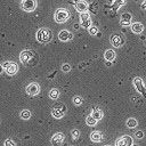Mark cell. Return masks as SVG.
Instances as JSON below:
<instances>
[{
	"instance_id": "1",
	"label": "cell",
	"mask_w": 146,
	"mask_h": 146,
	"mask_svg": "<svg viewBox=\"0 0 146 146\" xmlns=\"http://www.w3.org/2000/svg\"><path fill=\"white\" fill-rule=\"evenodd\" d=\"M19 60L25 66H34L38 62V57L34 51L32 50H24L19 55Z\"/></svg>"
},
{
	"instance_id": "2",
	"label": "cell",
	"mask_w": 146,
	"mask_h": 146,
	"mask_svg": "<svg viewBox=\"0 0 146 146\" xmlns=\"http://www.w3.org/2000/svg\"><path fill=\"white\" fill-rule=\"evenodd\" d=\"M52 38V32L48 29H40L36 32V40L41 43H47L51 40Z\"/></svg>"
},
{
	"instance_id": "3",
	"label": "cell",
	"mask_w": 146,
	"mask_h": 146,
	"mask_svg": "<svg viewBox=\"0 0 146 146\" xmlns=\"http://www.w3.org/2000/svg\"><path fill=\"white\" fill-rule=\"evenodd\" d=\"M66 113V106L62 103H56L54 106H52V110H51V115L55 117V119H62Z\"/></svg>"
},
{
	"instance_id": "4",
	"label": "cell",
	"mask_w": 146,
	"mask_h": 146,
	"mask_svg": "<svg viewBox=\"0 0 146 146\" xmlns=\"http://www.w3.org/2000/svg\"><path fill=\"white\" fill-rule=\"evenodd\" d=\"M68 17H70V13L64 8H59L55 13V21L57 23H65L68 19Z\"/></svg>"
},
{
	"instance_id": "5",
	"label": "cell",
	"mask_w": 146,
	"mask_h": 146,
	"mask_svg": "<svg viewBox=\"0 0 146 146\" xmlns=\"http://www.w3.org/2000/svg\"><path fill=\"white\" fill-rule=\"evenodd\" d=\"M2 66H3L5 72H6L8 75H15V74L17 73V71H18V66H17V64H16L15 62L7 60V62H5V63L2 64Z\"/></svg>"
},
{
	"instance_id": "6",
	"label": "cell",
	"mask_w": 146,
	"mask_h": 146,
	"mask_svg": "<svg viewBox=\"0 0 146 146\" xmlns=\"http://www.w3.org/2000/svg\"><path fill=\"white\" fill-rule=\"evenodd\" d=\"M115 146H133V138L129 135H123L116 139Z\"/></svg>"
},
{
	"instance_id": "7",
	"label": "cell",
	"mask_w": 146,
	"mask_h": 146,
	"mask_svg": "<svg viewBox=\"0 0 146 146\" xmlns=\"http://www.w3.org/2000/svg\"><path fill=\"white\" fill-rule=\"evenodd\" d=\"M133 86H135V88H136V90L138 91V92H140V94H143L145 97H146V87H145V84H144V81L141 80V78H135L133 79Z\"/></svg>"
},
{
	"instance_id": "8",
	"label": "cell",
	"mask_w": 146,
	"mask_h": 146,
	"mask_svg": "<svg viewBox=\"0 0 146 146\" xmlns=\"http://www.w3.org/2000/svg\"><path fill=\"white\" fill-rule=\"evenodd\" d=\"M64 139H65L64 133H62V132H56V133H54L52 137L50 138V143H51L52 146H60V145L63 144Z\"/></svg>"
},
{
	"instance_id": "9",
	"label": "cell",
	"mask_w": 146,
	"mask_h": 146,
	"mask_svg": "<svg viewBox=\"0 0 146 146\" xmlns=\"http://www.w3.org/2000/svg\"><path fill=\"white\" fill-rule=\"evenodd\" d=\"M36 7V1L35 0H23L22 2V9L24 11H33Z\"/></svg>"
},
{
	"instance_id": "10",
	"label": "cell",
	"mask_w": 146,
	"mask_h": 146,
	"mask_svg": "<svg viewBox=\"0 0 146 146\" xmlns=\"http://www.w3.org/2000/svg\"><path fill=\"white\" fill-rule=\"evenodd\" d=\"M80 25L84 29H89L91 26V21H90V16L88 13H82L80 14Z\"/></svg>"
},
{
	"instance_id": "11",
	"label": "cell",
	"mask_w": 146,
	"mask_h": 146,
	"mask_svg": "<svg viewBox=\"0 0 146 146\" xmlns=\"http://www.w3.org/2000/svg\"><path fill=\"white\" fill-rule=\"evenodd\" d=\"M111 41V44L114 46V47H121L123 43H124V38L121 35V34H113L110 39Z\"/></svg>"
},
{
	"instance_id": "12",
	"label": "cell",
	"mask_w": 146,
	"mask_h": 146,
	"mask_svg": "<svg viewBox=\"0 0 146 146\" xmlns=\"http://www.w3.org/2000/svg\"><path fill=\"white\" fill-rule=\"evenodd\" d=\"M25 90H26V94H27V95H30V96H36V95L39 94V91H40V87H39L38 83L32 82V83H30V84L26 87Z\"/></svg>"
},
{
	"instance_id": "13",
	"label": "cell",
	"mask_w": 146,
	"mask_h": 146,
	"mask_svg": "<svg viewBox=\"0 0 146 146\" xmlns=\"http://www.w3.org/2000/svg\"><path fill=\"white\" fill-rule=\"evenodd\" d=\"M58 38H59V40L60 41H68V40H71L72 38H73V34L70 32V31H67V30H62L59 33H58Z\"/></svg>"
},
{
	"instance_id": "14",
	"label": "cell",
	"mask_w": 146,
	"mask_h": 146,
	"mask_svg": "<svg viewBox=\"0 0 146 146\" xmlns=\"http://www.w3.org/2000/svg\"><path fill=\"white\" fill-rule=\"evenodd\" d=\"M75 9H76V11H79L80 14H82V13H87L88 5H87L86 1L80 0V1H78V2L75 3Z\"/></svg>"
},
{
	"instance_id": "15",
	"label": "cell",
	"mask_w": 146,
	"mask_h": 146,
	"mask_svg": "<svg viewBox=\"0 0 146 146\" xmlns=\"http://www.w3.org/2000/svg\"><path fill=\"white\" fill-rule=\"evenodd\" d=\"M90 139L94 143H100L103 140V133L100 131H92L90 133Z\"/></svg>"
},
{
	"instance_id": "16",
	"label": "cell",
	"mask_w": 146,
	"mask_h": 146,
	"mask_svg": "<svg viewBox=\"0 0 146 146\" xmlns=\"http://www.w3.org/2000/svg\"><path fill=\"white\" fill-rule=\"evenodd\" d=\"M131 30H132V32H133V33L139 34V33H141V32H143V30H144V25H143L141 23H138V22L132 23V25H131Z\"/></svg>"
},
{
	"instance_id": "17",
	"label": "cell",
	"mask_w": 146,
	"mask_h": 146,
	"mask_svg": "<svg viewBox=\"0 0 146 146\" xmlns=\"http://www.w3.org/2000/svg\"><path fill=\"white\" fill-rule=\"evenodd\" d=\"M115 56H116V54H115L114 50H112V49L106 50L105 54H104V57H105V59H106L107 62H113V60L115 59Z\"/></svg>"
},
{
	"instance_id": "18",
	"label": "cell",
	"mask_w": 146,
	"mask_h": 146,
	"mask_svg": "<svg viewBox=\"0 0 146 146\" xmlns=\"http://www.w3.org/2000/svg\"><path fill=\"white\" fill-rule=\"evenodd\" d=\"M90 115H91L94 119H96L97 121H99V120H102V119H103V115H104V114H103V112H102L99 108H96V107H95V108H92V111H91V114H90Z\"/></svg>"
},
{
	"instance_id": "19",
	"label": "cell",
	"mask_w": 146,
	"mask_h": 146,
	"mask_svg": "<svg viewBox=\"0 0 146 146\" xmlns=\"http://www.w3.org/2000/svg\"><path fill=\"white\" fill-rule=\"evenodd\" d=\"M130 18H131V15H130V14H128V13L123 14V15H122V18H121V21H120V24H121L122 26H128V25H130Z\"/></svg>"
},
{
	"instance_id": "20",
	"label": "cell",
	"mask_w": 146,
	"mask_h": 146,
	"mask_svg": "<svg viewBox=\"0 0 146 146\" xmlns=\"http://www.w3.org/2000/svg\"><path fill=\"white\" fill-rule=\"evenodd\" d=\"M59 95H60V92H59V90L56 89V88H52V89H50V91H49V97H50L51 99H54V100L58 99V98H59Z\"/></svg>"
},
{
	"instance_id": "21",
	"label": "cell",
	"mask_w": 146,
	"mask_h": 146,
	"mask_svg": "<svg viewBox=\"0 0 146 146\" xmlns=\"http://www.w3.org/2000/svg\"><path fill=\"white\" fill-rule=\"evenodd\" d=\"M125 124H127V127H128V128L132 129V128H136V127H137V124H138V121H137L135 117H129V119L127 120Z\"/></svg>"
},
{
	"instance_id": "22",
	"label": "cell",
	"mask_w": 146,
	"mask_h": 146,
	"mask_svg": "<svg viewBox=\"0 0 146 146\" xmlns=\"http://www.w3.org/2000/svg\"><path fill=\"white\" fill-rule=\"evenodd\" d=\"M31 115H32V113H31L29 110H23V111H21V113H19V116H21V119H23V120H29V119L31 117Z\"/></svg>"
},
{
	"instance_id": "23",
	"label": "cell",
	"mask_w": 146,
	"mask_h": 146,
	"mask_svg": "<svg viewBox=\"0 0 146 146\" xmlns=\"http://www.w3.org/2000/svg\"><path fill=\"white\" fill-rule=\"evenodd\" d=\"M97 120L96 119H94L91 115H88L87 117H86V123L88 124V125H90V127H94V125H96L97 124Z\"/></svg>"
},
{
	"instance_id": "24",
	"label": "cell",
	"mask_w": 146,
	"mask_h": 146,
	"mask_svg": "<svg viewBox=\"0 0 146 146\" xmlns=\"http://www.w3.org/2000/svg\"><path fill=\"white\" fill-rule=\"evenodd\" d=\"M82 103H83L82 97H80V96H74V97H73V104H74V105L80 106V105H82Z\"/></svg>"
},
{
	"instance_id": "25",
	"label": "cell",
	"mask_w": 146,
	"mask_h": 146,
	"mask_svg": "<svg viewBox=\"0 0 146 146\" xmlns=\"http://www.w3.org/2000/svg\"><path fill=\"white\" fill-rule=\"evenodd\" d=\"M71 136H72L73 139H76V138L80 137V131H79L78 129H73V130L71 131Z\"/></svg>"
},
{
	"instance_id": "26",
	"label": "cell",
	"mask_w": 146,
	"mask_h": 146,
	"mask_svg": "<svg viewBox=\"0 0 146 146\" xmlns=\"http://www.w3.org/2000/svg\"><path fill=\"white\" fill-rule=\"evenodd\" d=\"M3 146H16V143H15L13 139L8 138V139H6V140H5V143H3Z\"/></svg>"
},
{
	"instance_id": "27",
	"label": "cell",
	"mask_w": 146,
	"mask_h": 146,
	"mask_svg": "<svg viewBox=\"0 0 146 146\" xmlns=\"http://www.w3.org/2000/svg\"><path fill=\"white\" fill-rule=\"evenodd\" d=\"M136 139H143L144 138V132L141 131V130H137L136 132H135V136H133Z\"/></svg>"
},
{
	"instance_id": "28",
	"label": "cell",
	"mask_w": 146,
	"mask_h": 146,
	"mask_svg": "<svg viewBox=\"0 0 146 146\" xmlns=\"http://www.w3.org/2000/svg\"><path fill=\"white\" fill-rule=\"evenodd\" d=\"M62 71H63V72H65V73L70 72V71H71V65H70V64H67V63L63 64V65H62Z\"/></svg>"
},
{
	"instance_id": "29",
	"label": "cell",
	"mask_w": 146,
	"mask_h": 146,
	"mask_svg": "<svg viewBox=\"0 0 146 146\" xmlns=\"http://www.w3.org/2000/svg\"><path fill=\"white\" fill-rule=\"evenodd\" d=\"M89 33H90L91 35H96V34L98 33V29H97L96 26H90V27H89Z\"/></svg>"
},
{
	"instance_id": "30",
	"label": "cell",
	"mask_w": 146,
	"mask_h": 146,
	"mask_svg": "<svg viewBox=\"0 0 146 146\" xmlns=\"http://www.w3.org/2000/svg\"><path fill=\"white\" fill-rule=\"evenodd\" d=\"M123 3H124V0H115V7L114 8H117L119 6H121Z\"/></svg>"
},
{
	"instance_id": "31",
	"label": "cell",
	"mask_w": 146,
	"mask_h": 146,
	"mask_svg": "<svg viewBox=\"0 0 146 146\" xmlns=\"http://www.w3.org/2000/svg\"><path fill=\"white\" fill-rule=\"evenodd\" d=\"M141 9H145L146 10V0H144V2L141 3Z\"/></svg>"
},
{
	"instance_id": "32",
	"label": "cell",
	"mask_w": 146,
	"mask_h": 146,
	"mask_svg": "<svg viewBox=\"0 0 146 146\" xmlns=\"http://www.w3.org/2000/svg\"><path fill=\"white\" fill-rule=\"evenodd\" d=\"M2 72H3V66H2V65H0V74H1Z\"/></svg>"
},
{
	"instance_id": "33",
	"label": "cell",
	"mask_w": 146,
	"mask_h": 146,
	"mask_svg": "<svg viewBox=\"0 0 146 146\" xmlns=\"http://www.w3.org/2000/svg\"><path fill=\"white\" fill-rule=\"evenodd\" d=\"M133 146H139V145H137V144H133Z\"/></svg>"
},
{
	"instance_id": "34",
	"label": "cell",
	"mask_w": 146,
	"mask_h": 146,
	"mask_svg": "<svg viewBox=\"0 0 146 146\" xmlns=\"http://www.w3.org/2000/svg\"><path fill=\"white\" fill-rule=\"evenodd\" d=\"M105 146H110V145H105Z\"/></svg>"
}]
</instances>
